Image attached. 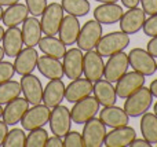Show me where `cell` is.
I'll return each mask as SVG.
<instances>
[{
  "label": "cell",
  "mask_w": 157,
  "mask_h": 147,
  "mask_svg": "<svg viewBox=\"0 0 157 147\" xmlns=\"http://www.w3.org/2000/svg\"><path fill=\"white\" fill-rule=\"evenodd\" d=\"M124 110L130 117H139V116L145 114L147 110L150 109L153 102V95L150 92L149 88L141 87L138 91L131 94L128 98H125Z\"/></svg>",
  "instance_id": "obj_1"
},
{
  "label": "cell",
  "mask_w": 157,
  "mask_h": 147,
  "mask_svg": "<svg viewBox=\"0 0 157 147\" xmlns=\"http://www.w3.org/2000/svg\"><path fill=\"white\" fill-rule=\"evenodd\" d=\"M128 44H130V37L127 33H124L123 30L121 32H112L101 37L95 50L101 57H110L116 52L123 51Z\"/></svg>",
  "instance_id": "obj_2"
},
{
  "label": "cell",
  "mask_w": 157,
  "mask_h": 147,
  "mask_svg": "<svg viewBox=\"0 0 157 147\" xmlns=\"http://www.w3.org/2000/svg\"><path fill=\"white\" fill-rule=\"evenodd\" d=\"M102 37V25L97 19L87 21L80 29L77 37V46L83 51H91L97 47L98 41Z\"/></svg>",
  "instance_id": "obj_3"
},
{
  "label": "cell",
  "mask_w": 157,
  "mask_h": 147,
  "mask_svg": "<svg viewBox=\"0 0 157 147\" xmlns=\"http://www.w3.org/2000/svg\"><path fill=\"white\" fill-rule=\"evenodd\" d=\"M99 112V102L95 96H86L75 102V106L71 110V117L75 124H84Z\"/></svg>",
  "instance_id": "obj_4"
},
{
  "label": "cell",
  "mask_w": 157,
  "mask_h": 147,
  "mask_svg": "<svg viewBox=\"0 0 157 147\" xmlns=\"http://www.w3.org/2000/svg\"><path fill=\"white\" fill-rule=\"evenodd\" d=\"M63 19V8L59 3H51L47 6L46 10L41 14V30L47 36H55L58 35L61 22Z\"/></svg>",
  "instance_id": "obj_5"
},
{
  "label": "cell",
  "mask_w": 157,
  "mask_h": 147,
  "mask_svg": "<svg viewBox=\"0 0 157 147\" xmlns=\"http://www.w3.org/2000/svg\"><path fill=\"white\" fill-rule=\"evenodd\" d=\"M106 125L99 118L92 117L87 123H84L83 128V142L86 147H99L103 145L106 136Z\"/></svg>",
  "instance_id": "obj_6"
},
{
  "label": "cell",
  "mask_w": 157,
  "mask_h": 147,
  "mask_svg": "<svg viewBox=\"0 0 157 147\" xmlns=\"http://www.w3.org/2000/svg\"><path fill=\"white\" fill-rule=\"evenodd\" d=\"M130 66L135 72L144 76H152L156 72V61L155 57L149 54L144 48H132L128 54Z\"/></svg>",
  "instance_id": "obj_7"
},
{
  "label": "cell",
  "mask_w": 157,
  "mask_h": 147,
  "mask_svg": "<svg viewBox=\"0 0 157 147\" xmlns=\"http://www.w3.org/2000/svg\"><path fill=\"white\" fill-rule=\"evenodd\" d=\"M50 129L55 136H65L69 131H71L72 125V117H71V110L66 106L58 105V106L52 107V112L50 114Z\"/></svg>",
  "instance_id": "obj_8"
},
{
  "label": "cell",
  "mask_w": 157,
  "mask_h": 147,
  "mask_svg": "<svg viewBox=\"0 0 157 147\" xmlns=\"http://www.w3.org/2000/svg\"><path fill=\"white\" fill-rule=\"evenodd\" d=\"M50 114H51L50 107L39 103L35 105L32 109H28L19 123L25 131H32V129L41 128L46 125L50 120Z\"/></svg>",
  "instance_id": "obj_9"
},
{
  "label": "cell",
  "mask_w": 157,
  "mask_h": 147,
  "mask_svg": "<svg viewBox=\"0 0 157 147\" xmlns=\"http://www.w3.org/2000/svg\"><path fill=\"white\" fill-rule=\"evenodd\" d=\"M128 66H130V62H128V55L125 52L120 51L110 55L103 69L105 80H108L109 83H116L120 77L127 73Z\"/></svg>",
  "instance_id": "obj_10"
},
{
  "label": "cell",
  "mask_w": 157,
  "mask_h": 147,
  "mask_svg": "<svg viewBox=\"0 0 157 147\" xmlns=\"http://www.w3.org/2000/svg\"><path fill=\"white\" fill-rule=\"evenodd\" d=\"M145 85V76L138 72H127L123 77L116 81V95L121 99H125Z\"/></svg>",
  "instance_id": "obj_11"
},
{
  "label": "cell",
  "mask_w": 157,
  "mask_h": 147,
  "mask_svg": "<svg viewBox=\"0 0 157 147\" xmlns=\"http://www.w3.org/2000/svg\"><path fill=\"white\" fill-rule=\"evenodd\" d=\"M145 21H146V13L142 8H128L127 13H123L120 18V29L127 35H134L144 28Z\"/></svg>",
  "instance_id": "obj_12"
},
{
  "label": "cell",
  "mask_w": 157,
  "mask_h": 147,
  "mask_svg": "<svg viewBox=\"0 0 157 147\" xmlns=\"http://www.w3.org/2000/svg\"><path fill=\"white\" fill-rule=\"evenodd\" d=\"M103 69H105V63L102 61V57L94 50L87 51L83 57V74L86 76V79L91 81L102 79Z\"/></svg>",
  "instance_id": "obj_13"
},
{
  "label": "cell",
  "mask_w": 157,
  "mask_h": 147,
  "mask_svg": "<svg viewBox=\"0 0 157 147\" xmlns=\"http://www.w3.org/2000/svg\"><path fill=\"white\" fill-rule=\"evenodd\" d=\"M21 90L25 95V99L29 102V105H39L43 102V85L41 81L32 73L25 74L21 79Z\"/></svg>",
  "instance_id": "obj_14"
},
{
  "label": "cell",
  "mask_w": 157,
  "mask_h": 147,
  "mask_svg": "<svg viewBox=\"0 0 157 147\" xmlns=\"http://www.w3.org/2000/svg\"><path fill=\"white\" fill-rule=\"evenodd\" d=\"M83 52L80 48H71L63 55V72L71 80L78 79L83 74Z\"/></svg>",
  "instance_id": "obj_15"
},
{
  "label": "cell",
  "mask_w": 157,
  "mask_h": 147,
  "mask_svg": "<svg viewBox=\"0 0 157 147\" xmlns=\"http://www.w3.org/2000/svg\"><path fill=\"white\" fill-rule=\"evenodd\" d=\"M37 51L33 47H26V48L21 50L19 54L15 57V62H14V69L19 76H25V74L32 73L36 69L37 65Z\"/></svg>",
  "instance_id": "obj_16"
},
{
  "label": "cell",
  "mask_w": 157,
  "mask_h": 147,
  "mask_svg": "<svg viewBox=\"0 0 157 147\" xmlns=\"http://www.w3.org/2000/svg\"><path fill=\"white\" fill-rule=\"evenodd\" d=\"M136 138V132L134 128L128 125L113 128V131L108 132L105 136V146L106 147H123L130 146L131 142Z\"/></svg>",
  "instance_id": "obj_17"
},
{
  "label": "cell",
  "mask_w": 157,
  "mask_h": 147,
  "mask_svg": "<svg viewBox=\"0 0 157 147\" xmlns=\"http://www.w3.org/2000/svg\"><path fill=\"white\" fill-rule=\"evenodd\" d=\"M80 29H81V26H80V22H78L77 17L68 14L66 17H63L62 22H61L59 30H58L59 40L65 46H73L77 41Z\"/></svg>",
  "instance_id": "obj_18"
},
{
  "label": "cell",
  "mask_w": 157,
  "mask_h": 147,
  "mask_svg": "<svg viewBox=\"0 0 157 147\" xmlns=\"http://www.w3.org/2000/svg\"><path fill=\"white\" fill-rule=\"evenodd\" d=\"M99 120L110 128H119V127L128 125L130 123V116L125 113L124 109L117 106H108L103 107V110L99 112Z\"/></svg>",
  "instance_id": "obj_19"
},
{
  "label": "cell",
  "mask_w": 157,
  "mask_h": 147,
  "mask_svg": "<svg viewBox=\"0 0 157 147\" xmlns=\"http://www.w3.org/2000/svg\"><path fill=\"white\" fill-rule=\"evenodd\" d=\"M123 13V8L117 3H102L94 10V19L99 24L113 25L120 21Z\"/></svg>",
  "instance_id": "obj_20"
},
{
  "label": "cell",
  "mask_w": 157,
  "mask_h": 147,
  "mask_svg": "<svg viewBox=\"0 0 157 147\" xmlns=\"http://www.w3.org/2000/svg\"><path fill=\"white\" fill-rule=\"evenodd\" d=\"M65 84L61 79H54L48 81L46 88L43 90V102L47 107H52L61 105V102L65 98Z\"/></svg>",
  "instance_id": "obj_21"
},
{
  "label": "cell",
  "mask_w": 157,
  "mask_h": 147,
  "mask_svg": "<svg viewBox=\"0 0 157 147\" xmlns=\"http://www.w3.org/2000/svg\"><path fill=\"white\" fill-rule=\"evenodd\" d=\"M92 81L88 79H75L71 84L65 88V99L71 103L80 101V99L88 96L92 92Z\"/></svg>",
  "instance_id": "obj_22"
},
{
  "label": "cell",
  "mask_w": 157,
  "mask_h": 147,
  "mask_svg": "<svg viewBox=\"0 0 157 147\" xmlns=\"http://www.w3.org/2000/svg\"><path fill=\"white\" fill-rule=\"evenodd\" d=\"M28 109H29V102L18 96L11 102H8L6 109L3 110V121L8 125H15L21 121Z\"/></svg>",
  "instance_id": "obj_23"
},
{
  "label": "cell",
  "mask_w": 157,
  "mask_h": 147,
  "mask_svg": "<svg viewBox=\"0 0 157 147\" xmlns=\"http://www.w3.org/2000/svg\"><path fill=\"white\" fill-rule=\"evenodd\" d=\"M24 46V39H22V32L17 26H11L6 30L3 36V48L7 57L15 58L19 54Z\"/></svg>",
  "instance_id": "obj_24"
},
{
  "label": "cell",
  "mask_w": 157,
  "mask_h": 147,
  "mask_svg": "<svg viewBox=\"0 0 157 147\" xmlns=\"http://www.w3.org/2000/svg\"><path fill=\"white\" fill-rule=\"evenodd\" d=\"M36 69H39V72H40L44 77H47V79H50V80L62 79L63 74H65V72H63V65L59 62V59L48 57V55H44V57L39 58Z\"/></svg>",
  "instance_id": "obj_25"
},
{
  "label": "cell",
  "mask_w": 157,
  "mask_h": 147,
  "mask_svg": "<svg viewBox=\"0 0 157 147\" xmlns=\"http://www.w3.org/2000/svg\"><path fill=\"white\" fill-rule=\"evenodd\" d=\"M92 91H94V96L97 98V101L103 107L113 106L116 103V90L113 88L112 83H109L108 80H97L94 87H92Z\"/></svg>",
  "instance_id": "obj_26"
},
{
  "label": "cell",
  "mask_w": 157,
  "mask_h": 147,
  "mask_svg": "<svg viewBox=\"0 0 157 147\" xmlns=\"http://www.w3.org/2000/svg\"><path fill=\"white\" fill-rule=\"evenodd\" d=\"M22 39H24V44L26 47H35L39 44L41 39V25L39 22V19H36V17H30L26 18L22 22Z\"/></svg>",
  "instance_id": "obj_27"
},
{
  "label": "cell",
  "mask_w": 157,
  "mask_h": 147,
  "mask_svg": "<svg viewBox=\"0 0 157 147\" xmlns=\"http://www.w3.org/2000/svg\"><path fill=\"white\" fill-rule=\"evenodd\" d=\"M28 14H29V10H28L26 4L15 3L13 6H8V8L3 13L2 21L7 28L18 26L28 18Z\"/></svg>",
  "instance_id": "obj_28"
},
{
  "label": "cell",
  "mask_w": 157,
  "mask_h": 147,
  "mask_svg": "<svg viewBox=\"0 0 157 147\" xmlns=\"http://www.w3.org/2000/svg\"><path fill=\"white\" fill-rule=\"evenodd\" d=\"M39 48L41 52H44L46 55L52 58H57L61 59L63 58L66 52V46L59 40V39L54 37V36H46V37H41L39 41Z\"/></svg>",
  "instance_id": "obj_29"
},
{
  "label": "cell",
  "mask_w": 157,
  "mask_h": 147,
  "mask_svg": "<svg viewBox=\"0 0 157 147\" xmlns=\"http://www.w3.org/2000/svg\"><path fill=\"white\" fill-rule=\"evenodd\" d=\"M141 132L144 139H146L150 145L157 143V116L155 113H145L141 120Z\"/></svg>",
  "instance_id": "obj_30"
},
{
  "label": "cell",
  "mask_w": 157,
  "mask_h": 147,
  "mask_svg": "<svg viewBox=\"0 0 157 147\" xmlns=\"http://www.w3.org/2000/svg\"><path fill=\"white\" fill-rule=\"evenodd\" d=\"M21 84L14 80H7V81L0 84V105H6L11 102L13 99L18 98L21 95Z\"/></svg>",
  "instance_id": "obj_31"
},
{
  "label": "cell",
  "mask_w": 157,
  "mask_h": 147,
  "mask_svg": "<svg viewBox=\"0 0 157 147\" xmlns=\"http://www.w3.org/2000/svg\"><path fill=\"white\" fill-rule=\"evenodd\" d=\"M61 6L63 11L75 17H84L91 10L88 0H62Z\"/></svg>",
  "instance_id": "obj_32"
},
{
  "label": "cell",
  "mask_w": 157,
  "mask_h": 147,
  "mask_svg": "<svg viewBox=\"0 0 157 147\" xmlns=\"http://www.w3.org/2000/svg\"><path fill=\"white\" fill-rule=\"evenodd\" d=\"M30 134L26 136V140H25V147H44L46 146V142L48 139V132L46 129L41 128H36L29 131Z\"/></svg>",
  "instance_id": "obj_33"
},
{
  "label": "cell",
  "mask_w": 157,
  "mask_h": 147,
  "mask_svg": "<svg viewBox=\"0 0 157 147\" xmlns=\"http://www.w3.org/2000/svg\"><path fill=\"white\" fill-rule=\"evenodd\" d=\"M25 140H26V135H25L24 129L15 128L13 131H8L3 146L4 147H24Z\"/></svg>",
  "instance_id": "obj_34"
},
{
  "label": "cell",
  "mask_w": 157,
  "mask_h": 147,
  "mask_svg": "<svg viewBox=\"0 0 157 147\" xmlns=\"http://www.w3.org/2000/svg\"><path fill=\"white\" fill-rule=\"evenodd\" d=\"M26 7L29 10V14L33 17H39L43 14V11L47 7V0H25Z\"/></svg>",
  "instance_id": "obj_35"
},
{
  "label": "cell",
  "mask_w": 157,
  "mask_h": 147,
  "mask_svg": "<svg viewBox=\"0 0 157 147\" xmlns=\"http://www.w3.org/2000/svg\"><path fill=\"white\" fill-rule=\"evenodd\" d=\"M63 146L66 147H83V136L81 134H78L76 131H69L65 135V139H63Z\"/></svg>",
  "instance_id": "obj_36"
},
{
  "label": "cell",
  "mask_w": 157,
  "mask_h": 147,
  "mask_svg": "<svg viewBox=\"0 0 157 147\" xmlns=\"http://www.w3.org/2000/svg\"><path fill=\"white\" fill-rule=\"evenodd\" d=\"M15 73V69H14V65L11 62H0V84L7 80H11Z\"/></svg>",
  "instance_id": "obj_37"
},
{
  "label": "cell",
  "mask_w": 157,
  "mask_h": 147,
  "mask_svg": "<svg viewBox=\"0 0 157 147\" xmlns=\"http://www.w3.org/2000/svg\"><path fill=\"white\" fill-rule=\"evenodd\" d=\"M142 29H144L145 35L149 36V37H155V36H157V14L150 15L149 18L145 21Z\"/></svg>",
  "instance_id": "obj_38"
},
{
  "label": "cell",
  "mask_w": 157,
  "mask_h": 147,
  "mask_svg": "<svg viewBox=\"0 0 157 147\" xmlns=\"http://www.w3.org/2000/svg\"><path fill=\"white\" fill-rule=\"evenodd\" d=\"M142 10L149 15L157 14V0H141Z\"/></svg>",
  "instance_id": "obj_39"
},
{
  "label": "cell",
  "mask_w": 157,
  "mask_h": 147,
  "mask_svg": "<svg viewBox=\"0 0 157 147\" xmlns=\"http://www.w3.org/2000/svg\"><path fill=\"white\" fill-rule=\"evenodd\" d=\"M147 52H149L152 57L157 58V36H155V37L152 39V40L147 43Z\"/></svg>",
  "instance_id": "obj_40"
},
{
  "label": "cell",
  "mask_w": 157,
  "mask_h": 147,
  "mask_svg": "<svg viewBox=\"0 0 157 147\" xmlns=\"http://www.w3.org/2000/svg\"><path fill=\"white\" fill-rule=\"evenodd\" d=\"M46 146L47 147H61L63 146V140H61L59 136H52V138H48L46 142Z\"/></svg>",
  "instance_id": "obj_41"
},
{
  "label": "cell",
  "mask_w": 157,
  "mask_h": 147,
  "mask_svg": "<svg viewBox=\"0 0 157 147\" xmlns=\"http://www.w3.org/2000/svg\"><path fill=\"white\" fill-rule=\"evenodd\" d=\"M7 134H8V124H6L4 121H0V146H3Z\"/></svg>",
  "instance_id": "obj_42"
},
{
  "label": "cell",
  "mask_w": 157,
  "mask_h": 147,
  "mask_svg": "<svg viewBox=\"0 0 157 147\" xmlns=\"http://www.w3.org/2000/svg\"><path fill=\"white\" fill-rule=\"evenodd\" d=\"M131 147H150L152 145H150L149 142H147L146 139H134L132 142H131Z\"/></svg>",
  "instance_id": "obj_43"
},
{
  "label": "cell",
  "mask_w": 157,
  "mask_h": 147,
  "mask_svg": "<svg viewBox=\"0 0 157 147\" xmlns=\"http://www.w3.org/2000/svg\"><path fill=\"white\" fill-rule=\"evenodd\" d=\"M123 6L127 8H134V7H138V4L141 3V0H121Z\"/></svg>",
  "instance_id": "obj_44"
},
{
  "label": "cell",
  "mask_w": 157,
  "mask_h": 147,
  "mask_svg": "<svg viewBox=\"0 0 157 147\" xmlns=\"http://www.w3.org/2000/svg\"><path fill=\"white\" fill-rule=\"evenodd\" d=\"M149 90H150V92H152V95H153V96H156V98H157V79H156V80H153V81H152V84H150Z\"/></svg>",
  "instance_id": "obj_45"
},
{
  "label": "cell",
  "mask_w": 157,
  "mask_h": 147,
  "mask_svg": "<svg viewBox=\"0 0 157 147\" xmlns=\"http://www.w3.org/2000/svg\"><path fill=\"white\" fill-rule=\"evenodd\" d=\"M19 0H0V6H13V4H15V3H18Z\"/></svg>",
  "instance_id": "obj_46"
},
{
  "label": "cell",
  "mask_w": 157,
  "mask_h": 147,
  "mask_svg": "<svg viewBox=\"0 0 157 147\" xmlns=\"http://www.w3.org/2000/svg\"><path fill=\"white\" fill-rule=\"evenodd\" d=\"M94 2H99V3H117L119 0H94Z\"/></svg>",
  "instance_id": "obj_47"
},
{
  "label": "cell",
  "mask_w": 157,
  "mask_h": 147,
  "mask_svg": "<svg viewBox=\"0 0 157 147\" xmlns=\"http://www.w3.org/2000/svg\"><path fill=\"white\" fill-rule=\"evenodd\" d=\"M4 48H3V47H0V62H2L3 61V58H4Z\"/></svg>",
  "instance_id": "obj_48"
},
{
  "label": "cell",
  "mask_w": 157,
  "mask_h": 147,
  "mask_svg": "<svg viewBox=\"0 0 157 147\" xmlns=\"http://www.w3.org/2000/svg\"><path fill=\"white\" fill-rule=\"evenodd\" d=\"M3 36H4V29H3V26H0V41L3 40Z\"/></svg>",
  "instance_id": "obj_49"
},
{
  "label": "cell",
  "mask_w": 157,
  "mask_h": 147,
  "mask_svg": "<svg viewBox=\"0 0 157 147\" xmlns=\"http://www.w3.org/2000/svg\"><path fill=\"white\" fill-rule=\"evenodd\" d=\"M3 13H4V11H3L2 6H0V21H2V18H3Z\"/></svg>",
  "instance_id": "obj_50"
},
{
  "label": "cell",
  "mask_w": 157,
  "mask_h": 147,
  "mask_svg": "<svg viewBox=\"0 0 157 147\" xmlns=\"http://www.w3.org/2000/svg\"><path fill=\"white\" fill-rule=\"evenodd\" d=\"M3 117V109H2V105H0V118Z\"/></svg>",
  "instance_id": "obj_51"
},
{
  "label": "cell",
  "mask_w": 157,
  "mask_h": 147,
  "mask_svg": "<svg viewBox=\"0 0 157 147\" xmlns=\"http://www.w3.org/2000/svg\"><path fill=\"white\" fill-rule=\"evenodd\" d=\"M153 109H155V114L157 116V102H156V105H155V107H153Z\"/></svg>",
  "instance_id": "obj_52"
},
{
  "label": "cell",
  "mask_w": 157,
  "mask_h": 147,
  "mask_svg": "<svg viewBox=\"0 0 157 147\" xmlns=\"http://www.w3.org/2000/svg\"><path fill=\"white\" fill-rule=\"evenodd\" d=\"M156 72H157V63H156Z\"/></svg>",
  "instance_id": "obj_53"
}]
</instances>
